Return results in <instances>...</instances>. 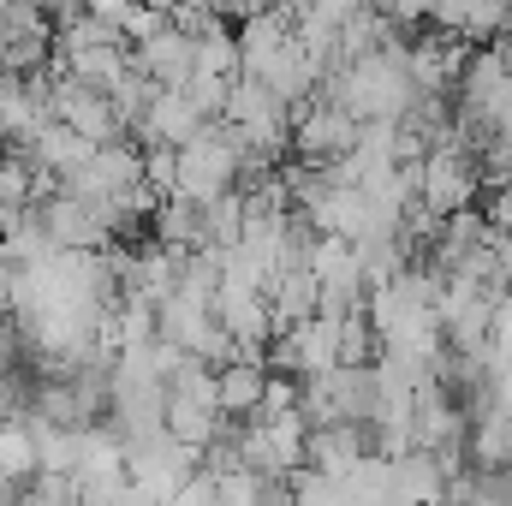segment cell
Returning <instances> with one entry per match:
<instances>
[{
    "label": "cell",
    "instance_id": "4",
    "mask_svg": "<svg viewBox=\"0 0 512 506\" xmlns=\"http://www.w3.org/2000/svg\"><path fill=\"white\" fill-rule=\"evenodd\" d=\"M352 120H358V114H352V108H340V102L310 108V114H298V120H292V149H298L304 161H334V155L358 149V126H352Z\"/></svg>",
    "mask_w": 512,
    "mask_h": 506
},
{
    "label": "cell",
    "instance_id": "8",
    "mask_svg": "<svg viewBox=\"0 0 512 506\" xmlns=\"http://www.w3.org/2000/svg\"><path fill=\"white\" fill-rule=\"evenodd\" d=\"M262 387H268V358H233L215 370V399L227 417H256Z\"/></svg>",
    "mask_w": 512,
    "mask_h": 506
},
{
    "label": "cell",
    "instance_id": "5",
    "mask_svg": "<svg viewBox=\"0 0 512 506\" xmlns=\"http://www.w3.org/2000/svg\"><path fill=\"white\" fill-rule=\"evenodd\" d=\"M292 24H298V12L286 6V0H274V6H262L251 18H239V72H268L274 66V54L292 42Z\"/></svg>",
    "mask_w": 512,
    "mask_h": 506
},
{
    "label": "cell",
    "instance_id": "3",
    "mask_svg": "<svg viewBox=\"0 0 512 506\" xmlns=\"http://www.w3.org/2000/svg\"><path fill=\"white\" fill-rule=\"evenodd\" d=\"M131 60H137L155 84L185 90V84H191V72H197V36H191V30H179V24L167 18L149 42H131Z\"/></svg>",
    "mask_w": 512,
    "mask_h": 506
},
{
    "label": "cell",
    "instance_id": "11",
    "mask_svg": "<svg viewBox=\"0 0 512 506\" xmlns=\"http://www.w3.org/2000/svg\"><path fill=\"white\" fill-rule=\"evenodd\" d=\"M197 72H239V30H227V18H215L197 36Z\"/></svg>",
    "mask_w": 512,
    "mask_h": 506
},
{
    "label": "cell",
    "instance_id": "14",
    "mask_svg": "<svg viewBox=\"0 0 512 506\" xmlns=\"http://www.w3.org/2000/svg\"><path fill=\"white\" fill-rule=\"evenodd\" d=\"M370 352V328L358 316H340V364H364Z\"/></svg>",
    "mask_w": 512,
    "mask_h": 506
},
{
    "label": "cell",
    "instance_id": "6",
    "mask_svg": "<svg viewBox=\"0 0 512 506\" xmlns=\"http://www.w3.org/2000/svg\"><path fill=\"white\" fill-rule=\"evenodd\" d=\"M149 239H161V245H173V251H197V245H209L203 203H197V197H185V191L161 197V203H155V215H149Z\"/></svg>",
    "mask_w": 512,
    "mask_h": 506
},
{
    "label": "cell",
    "instance_id": "9",
    "mask_svg": "<svg viewBox=\"0 0 512 506\" xmlns=\"http://www.w3.org/2000/svg\"><path fill=\"white\" fill-rule=\"evenodd\" d=\"M167 435H179L185 447H209L215 435H227V411L203 405V399H167Z\"/></svg>",
    "mask_w": 512,
    "mask_h": 506
},
{
    "label": "cell",
    "instance_id": "15",
    "mask_svg": "<svg viewBox=\"0 0 512 506\" xmlns=\"http://www.w3.org/2000/svg\"><path fill=\"white\" fill-rule=\"evenodd\" d=\"M84 6H90V12H108V18H120L131 0H84Z\"/></svg>",
    "mask_w": 512,
    "mask_h": 506
},
{
    "label": "cell",
    "instance_id": "12",
    "mask_svg": "<svg viewBox=\"0 0 512 506\" xmlns=\"http://www.w3.org/2000/svg\"><path fill=\"white\" fill-rule=\"evenodd\" d=\"M203 221H209V245H239V233H245V191L233 185V191L209 197Z\"/></svg>",
    "mask_w": 512,
    "mask_h": 506
},
{
    "label": "cell",
    "instance_id": "2",
    "mask_svg": "<svg viewBox=\"0 0 512 506\" xmlns=\"http://www.w3.org/2000/svg\"><path fill=\"white\" fill-rule=\"evenodd\" d=\"M203 126H209V114H203L185 90H167V84H161V90H155V102H149V114H143V120H131L126 137H131V143H143V149H149V143H173V149H185Z\"/></svg>",
    "mask_w": 512,
    "mask_h": 506
},
{
    "label": "cell",
    "instance_id": "1",
    "mask_svg": "<svg viewBox=\"0 0 512 506\" xmlns=\"http://www.w3.org/2000/svg\"><path fill=\"white\" fill-rule=\"evenodd\" d=\"M54 114L72 131H84L90 143L126 137V120H120V108H114V90H96V84H84V78L66 72V66H60V78H54Z\"/></svg>",
    "mask_w": 512,
    "mask_h": 506
},
{
    "label": "cell",
    "instance_id": "10",
    "mask_svg": "<svg viewBox=\"0 0 512 506\" xmlns=\"http://www.w3.org/2000/svg\"><path fill=\"white\" fill-rule=\"evenodd\" d=\"M126 66H131V42H90V48H72L66 54V72H78L96 90H114Z\"/></svg>",
    "mask_w": 512,
    "mask_h": 506
},
{
    "label": "cell",
    "instance_id": "7",
    "mask_svg": "<svg viewBox=\"0 0 512 506\" xmlns=\"http://www.w3.org/2000/svg\"><path fill=\"white\" fill-rule=\"evenodd\" d=\"M286 340H292V352H298V376H322V370L340 364V316H334V310L304 316L298 328H286Z\"/></svg>",
    "mask_w": 512,
    "mask_h": 506
},
{
    "label": "cell",
    "instance_id": "13",
    "mask_svg": "<svg viewBox=\"0 0 512 506\" xmlns=\"http://www.w3.org/2000/svg\"><path fill=\"white\" fill-rule=\"evenodd\" d=\"M143 179H149L161 197H173V191H179V149H173V143H149V149H143Z\"/></svg>",
    "mask_w": 512,
    "mask_h": 506
},
{
    "label": "cell",
    "instance_id": "16",
    "mask_svg": "<svg viewBox=\"0 0 512 506\" xmlns=\"http://www.w3.org/2000/svg\"><path fill=\"white\" fill-rule=\"evenodd\" d=\"M0 6H12V0H0Z\"/></svg>",
    "mask_w": 512,
    "mask_h": 506
}]
</instances>
